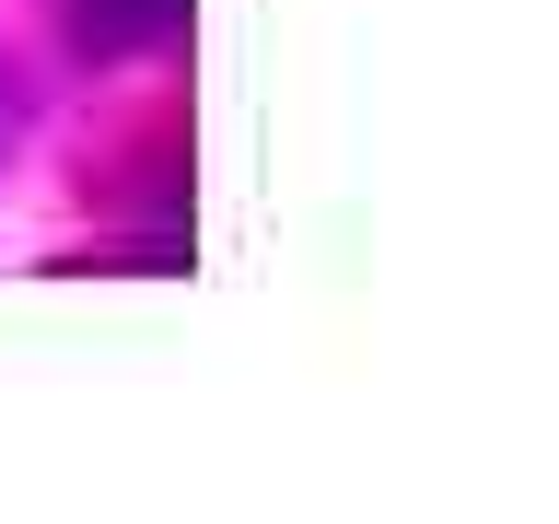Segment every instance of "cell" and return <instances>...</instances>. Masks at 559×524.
I'll return each mask as SVG.
<instances>
[{"label":"cell","instance_id":"6da1fadb","mask_svg":"<svg viewBox=\"0 0 559 524\" xmlns=\"http://www.w3.org/2000/svg\"><path fill=\"white\" fill-rule=\"evenodd\" d=\"M59 24H70L82 59H129V47H164V35L187 24V0H70Z\"/></svg>","mask_w":559,"mask_h":524}]
</instances>
